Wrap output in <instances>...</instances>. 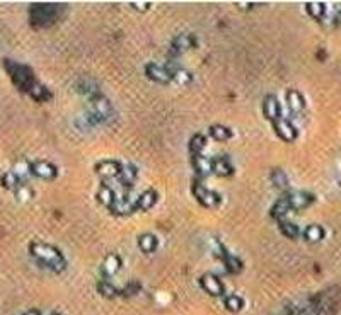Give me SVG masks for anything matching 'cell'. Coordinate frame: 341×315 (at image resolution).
<instances>
[{
	"instance_id": "cell-1",
	"label": "cell",
	"mask_w": 341,
	"mask_h": 315,
	"mask_svg": "<svg viewBox=\"0 0 341 315\" xmlns=\"http://www.w3.org/2000/svg\"><path fill=\"white\" fill-rule=\"evenodd\" d=\"M341 293L338 288H328L306 300L289 303L285 315H333L339 305Z\"/></svg>"
},
{
	"instance_id": "cell-2",
	"label": "cell",
	"mask_w": 341,
	"mask_h": 315,
	"mask_svg": "<svg viewBox=\"0 0 341 315\" xmlns=\"http://www.w3.org/2000/svg\"><path fill=\"white\" fill-rule=\"evenodd\" d=\"M29 252L33 254L34 259L40 261V264H43L45 268L51 269V271H63L67 266L60 250L55 249L50 244L33 242L29 245Z\"/></svg>"
},
{
	"instance_id": "cell-3",
	"label": "cell",
	"mask_w": 341,
	"mask_h": 315,
	"mask_svg": "<svg viewBox=\"0 0 341 315\" xmlns=\"http://www.w3.org/2000/svg\"><path fill=\"white\" fill-rule=\"evenodd\" d=\"M62 7L58 4H33L29 9V21L36 28L51 26L60 17Z\"/></svg>"
},
{
	"instance_id": "cell-4",
	"label": "cell",
	"mask_w": 341,
	"mask_h": 315,
	"mask_svg": "<svg viewBox=\"0 0 341 315\" xmlns=\"http://www.w3.org/2000/svg\"><path fill=\"white\" fill-rule=\"evenodd\" d=\"M85 114H87L89 121L92 123V126L96 128L111 120V116H113V106H111V103L106 97L98 95V97L90 99L89 109Z\"/></svg>"
},
{
	"instance_id": "cell-5",
	"label": "cell",
	"mask_w": 341,
	"mask_h": 315,
	"mask_svg": "<svg viewBox=\"0 0 341 315\" xmlns=\"http://www.w3.org/2000/svg\"><path fill=\"white\" fill-rule=\"evenodd\" d=\"M5 67H7L9 75L12 77V82L17 85L21 90L29 92V89L36 84L31 68L26 65H21V63H12V62H7V65Z\"/></svg>"
},
{
	"instance_id": "cell-6",
	"label": "cell",
	"mask_w": 341,
	"mask_h": 315,
	"mask_svg": "<svg viewBox=\"0 0 341 315\" xmlns=\"http://www.w3.org/2000/svg\"><path fill=\"white\" fill-rule=\"evenodd\" d=\"M145 73L148 78H152L154 82H159V84H167L173 80V72H170L167 67L157 65V63H148L145 67Z\"/></svg>"
},
{
	"instance_id": "cell-7",
	"label": "cell",
	"mask_w": 341,
	"mask_h": 315,
	"mask_svg": "<svg viewBox=\"0 0 341 315\" xmlns=\"http://www.w3.org/2000/svg\"><path fill=\"white\" fill-rule=\"evenodd\" d=\"M201 286H203V290L212 297H222L223 295L222 281L218 280V276L213 274V273H206V274L201 276Z\"/></svg>"
},
{
	"instance_id": "cell-8",
	"label": "cell",
	"mask_w": 341,
	"mask_h": 315,
	"mask_svg": "<svg viewBox=\"0 0 341 315\" xmlns=\"http://www.w3.org/2000/svg\"><path fill=\"white\" fill-rule=\"evenodd\" d=\"M195 196L198 198V201L205 206H215L220 203V196H218L215 191H210L209 188L201 184H195Z\"/></svg>"
},
{
	"instance_id": "cell-9",
	"label": "cell",
	"mask_w": 341,
	"mask_h": 315,
	"mask_svg": "<svg viewBox=\"0 0 341 315\" xmlns=\"http://www.w3.org/2000/svg\"><path fill=\"white\" fill-rule=\"evenodd\" d=\"M31 172L41 179H53L56 178V167L46 160H36L31 164Z\"/></svg>"
},
{
	"instance_id": "cell-10",
	"label": "cell",
	"mask_w": 341,
	"mask_h": 315,
	"mask_svg": "<svg viewBox=\"0 0 341 315\" xmlns=\"http://www.w3.org/2000/svg\"><path fill=\"white\" fill-rule=\"evenodd\" d=\"M275 131H276V135L285 142L295 140V136H297V130L294 128V125H292L290 121L281 120V118L275 121Z\"/></svg>"
},
{
	"instance_id": "cell-11",
	"label": "cell",
	"mask_w": 341,
	"mask_h": 315,
	"mask_svg": "<svg viewBox=\"0 0 341 315\" xmlns=\"http://www.w3.org/2000/svg\"><path fill=\"white\" fill-rule=\"evenodd\" d=\"M263 113L268 120L271 121H276L280 120V114H281V108L278 104V101H276L275 95H268V97H264L263 101Z\"/></svg>"
},
{
	"instance_id": "cell-12",
	"label": "cell",
	"mask_w": 341,
	"mask_h": 315,
	"mask_svg": "<svg viewBox=\"0 0 341 315\" xmlns=\"http://www.w3.org/2000/svg\"><path fill=\"white\" fill-rule=\"evenodd\" d=\"M96 170L103 178H115V175H120L121 172V164L116 162V160H103V162L98 164Z\"/></svg>"
},
{
	"instance_id": "cell-13",
	"label": "cell",
	"mask_w": 341,
	"mask_h": 315,
	"mask_svg": "<svg viewBox=\"0 0 341 315\" xmlns=\"http://www.w3.org/2000/svg\"><path fill=\"white\" fill-rule=\"evenodd\" d=\"M287 200H289L292 210H302V208L309 206L314 201V196L309 193H302V191H297V193H292Z\"/></svg>"
},
{
	"instance_id": "cell-14",
	"label": "cell",
	"mask_w": 341,
	"mask_h": 315,
	"mask_svg": "<svg viewBox=\"0 0 341 315\" xmlns=\"http://www.w3.org/2000/svg\"><path fill=\"white\" fill-rule=\"evenodd\" d=\"M193 46H195L193 36L181 34L178 38H174L173 45H170V51H173V55H178V53H184L186 50H190V48H193Z\"/></svg>"
},
{
	"instance_id": "cell-15",
	"label": "cell",
	"mask_w": 341,
	"mask_h": 315,
	"mask_svg": "<svg viewBox=\"0 0 341 315\" xmlns=\"http://www.w3.org/2000/svg\"><path fill=\"white\" fill-rule=\"evenodd\" d=\"M77 90L82 95H87V97H90V99H94V97H98V95H101L99 85L92 78H82L81 82L77 84Z\"/></svg>"
},
{
	"instance_id": "cell-16",
	"label": "cell",
	"mask_w": 341,
	"mask_h": 315,
	"mask_svg": "<svg viewBox=\"0 0 341 315\" xmlns=\"http://www.w3.org/2000/svg\"><path fill=\"white\" fill-rule=\"evenodd\" d=\"M109 208H111V211L116 213V215H130V213L137 208V203H131L128 200H116Z\"/></svg>"
},
{
	"instance_id": "cell-17",
	"label": "cell",
	"mask_w": 341,
	"mask_h": 315,
	"mask_svg": "<svg viewBox=\"0 0 341 315\" xmlns=\"http://www.w3.org/2000/svg\"><path fill=\"white\" fill-rule=\"evenodd\" d=\"M156 200H157V194L154 189L143 191L140 198L137 200V208H140V210H148V208H152L154 205H156Z\"/></svg>"
},
{
	"instance_id": "cell-18",
	"label": "cell",
	"mask_w": 341,
	"mask_h": 315,
	"mask_svg": "<svg viewBox=\"0 0 341 315\" xmlns=\"http://www.w3.org/2000/svg\"><path fill=\"white\" fill-rule=\"evenodd\" d=\"M287 101H289V108L292 113H300L304 106H306V101H304V97L297 90H290L289 95H287Z\"/></svg>"
},
{
	"instance_id": "cell-19",
	"label": "cell",
	"mask_w": 341,
	"mask_h": 315,
	"mask_svg": "<svg viewBox=\"0 0 341 315\" xmlns=\"http://www.w3.org/2000/svg\"><path fill=\"white\" fill-rule=\"evenodd\" d=\"M138 247H140L143 252L150 254L157 247V239L154 237L152 233H143V235L138 237Z\"/></svg>"
},
{
	"instance_id": "cell-20",
	"label": "cell",
	"mask_w": 341,
	"mask_h": 315,
	"mask_svg": "<svg viewBox=\"0 0 341 315\" xmlns=\"http://www.w3.org/2000/svg\"><path fill=\"white\" fill-rule=\"evenodd\" d=\"M31 97H33L34 101H40V103H43V101H48L51 97V94H50V90H48L45 85H41L40 82H36L33 87L29 89V92H28Z\"/></svg>"
},
{
	"instance_id": "cell-21",
	"label": "cell",
	"mask_w": 341,
	"mask_h": 315,
	"mask_svg": "<svg viewBox=\"0 0 341 315\" xmlns=\"http://www.w3.org/2000/svg\"><path fill=\"white\" fill-rule=\"evenodd\" d=\"M121 268V259L118 258V255H108V258L104 259V263H103V271H104V274H115V273H118V269Z\"/></svg>"
},
{
	"instance_id": "cell-22",
	"label": "cell",
	"mask_w": 341,
	"mask_h": 315,
	"mask_svg": "<svg viewBox=\"0 0 341 315\" xmlns=\"http://www.w3.org/2000/svg\"><path fill=\"white\" fill-rule=\"evenodd\" d=\"M326 10H328L326 4H323V2H309L307 4V12L311 14L314 19L321 21V23H323L324 15H326Z\"/></svg>"
},
{
	"instance_id": "cell-23",
	"label": "cell",
	"mask_w": 341,
	"mask_h": 315,
	"mask_svg": "<svg viewBox=\"0 0 341 315\" xmlns=\"http://www.w3.org/2000/svg\"><path fill=\"white\" fill-rule=\"evenodd\" d=\"M195 169L200 175H209L213 172V160L203 159V157H196L195 159Z\"/></svg>"
},
{
	"instance_id": "cell-24",
	"label": "cell",
	"mask_w": 341,
	"mask_h": 315,
	"mask_svg": "<svg viewBox=\"0 0 341 315\" xmlns=\"http://www.w3.org/2000/svg\"><path fill=\"white\" fill-rule=\"evenodd\" d=\"M304 237H306L309 242H319V240H323L324 237V230H323V227H319V225H311L306 228Z\"/></svg>"
},
{
	"instance_id": "cell-25",
	"label": "cell",
	"mask_w": 341,
	"mask_h": 315,
	"mask_svg": "<svg viewBox=\"0 0 341 315\" xmlns=\"http://www.w3.org/2000/svg\"><path fill=\"white\" fill-rule=\"evenodd\" d=\"M213 172L218 174V175H231L232 174V165L229 164V160H225V159L213 160Z\"/></svg>"
},
{
	"instance_id": "cell-26",
	"label": "cell",
	"mask_w": 341,
	"mask_h": 315,
	"mask_svg": "<svg viewBox=\"0 0 341 315\" xmlns=\"http://www.w3.org/2000/svg\"><path fill=\"white\" fill-rule=\"evenodd\" d=\"M292 210L290 208V203H289V200H280V201H276V205L273 206V210H271V215H273V218H283L287 213H289Z\"/></svg>"
},
{
	"instance_id": "cell-27",
	"label": "cell",
	"mask_w": 341,
	"mask_h": 315,
	"mask_svg": "<svg viewBox=\"0 0 341 315\" xmlns=\"http://www.w3.org/2000/svg\"><path fill=\"white\" fill-rule=\"evenodd\" d=\"M220 258L223 259V263H225V268L231 271V273H239V271H241L242 263L237 258H234V255H229V254H223V255H220Z\"/></svg>"
},
{
	"instance_id": "cell-28",
	"label": "cell",
	"mask_w": 341,
	"mask_h": 315,
	"mask_svg": "<svg viewBox=\"0 0 341 315\" xmlns=\"http://www.w3.org/2000/svg\"><path fill=\"white\" fill-rule=\"evenodd\" d=\"M98 290H99L101 295L106 297V298H115V297L120 295V291L116 290V288L111 285V283H108V281H101L99 285H98Z\"/></svg>"
},
{
	"instance_id": "cell-29",
	"label": "cell",
	"mask_w": 341,
	"mask_h": 315,
	"mask_svg": "<svg viewBox=\"0 0 341 315\" xmlns=\"http://www.w3.org/2000/svg\"><path fill=\"white\" fill-rule=\"evenodd\" d=\"M225 307H227V310H231V312H239V310H242L244 300L237 295H231L225 298Z\"/></svg>"
},
{
	"instance_id": "cell-30",
	"label": "cell",
	"mask_w": 341,
	"mask_h": 315,
	"mask_svg": "<svg viewBox=\"0 0 341 315\" xmlns=\"http://www.w3.org/2000/svg\"><path fill=\"white\" fill-rule=\"evenodd\" d=\"M137 178V170L135 167H131V165H126V167H121V172H120V179L123 184H131L133 181Z\"/></svg>"
},
{
	"instance_id": "cell-31",
	"label": "cell",
	"mask_w": 341,
	"mask_h": 315,
	"mask_svg": "<svg viewBox=\"0 0 341 315\" xmlns=\"http://www.w3.org/2000/svg\"><path fill=\"white\" fill-rule=\"evenodd\" d=\"M98 198H99V201L101 203H104V205H113V203L116 201V198H115V191L113 189H109L108 186H104L103 189H99V194H98Z\"/></svg>"
},
{
	"instance_id": "cell-32",
	"label": "cell",
	"mask_w": 341,
	"mask_h": 315,
	"mask_svg": "<svg viewBox=\"0 0 341 315\" xmlns=\"http://www.w3.org/2000/svg\"><path fill=\"white\" fill-rule=\"evenodd\" d=\"M210 135L215 138V140H227V138L231 136V131L220 125H215L210 128Z\"/></svg>"
},
{
	"instance_id": "cell-33",
	"label": "cell",
	"mask_w": 341,
	"mask_h": 315,
	"mask_svg": "<svg viewBox=\"0 0 341 315\" xmlns=\"http://www.w3.org/2000/svg\"><path fill=\"white\" fill-rule=\"evenodd\" d=\"M271 181H273V184L278 189H285L287 184H289V181H287V175L281 172V170H275V172L271 174Z\"/></svg>"
},
{
	"instance_id": "cell-34",
	"label": "cell",
	"mask_w": 341,
	"mask_h": 315,
	"mask_svg": "<svg viewBox=\"0 0 341 315\" xmlns=\"http://www.w3.org/2000/svg\"><path fill=\"white\" fill-rule=\"evenodd\" d=\"M19 181L21 179L14 172H7V174H4L2 184H4V188H7V189H15L17 188V184H19Z\"/></svg>"
},
{
	"instance_id": "cell-35",
	"label": "cell",
	"mask_w": 341,
	"mask_h": 315,
	"mask_svg": "<svg viewBox=\"0 0 341 315\" xmlns=\"http://www.w3.org/2000/svg\"><path fill=\"white\" fill-rule=\"evenodd\" d=\"M280 228H281V232H283L287 237H290V239L298 237V228L294 225V223H290V222H280Z\"/></svg>"
},
{
	"instance_id": "cell-36",
	"label": "cell",
	"mask_w": 341,
	"mask_h": 315,
	"mask_svg": "<svg viewBox=\"0 0 341 315\" xmlns=\"http://www.w3.org/2000/svg\"><path fill=\"white\" fill-rule=\"evenodd\" d=\"M205 142H206V138L203 135H195L193 138H191V143H190L191 150H193L195 153H200L201 150H203Z\"/></svg>"
},
{
	"instance_id": "cell-37",
	"label": "cell",
	"mask_w": 341,
	"mask_h": 315,
	"mask_svg": "<svg viewBox=\"0 0 341 315\" xmlns=\"http://www.w3.org/2000/svg\"><path fill=\"white\" fill-rule=\"evenodd\" d=\"M173 78H176V82H179V84H186V82H190V78H191V75L186 70H174L173 72Z\"/></svg>"
},
{
	"instance_id": "cell-38",
	"label": "cell",
	"mask_w": 341,
	"mask_h": 315,
	"mask_svg": "<svg viewBox=\"0 0 341 315\" xmlns=\"http://www.w3.org/2000/svg\"><path fill=\"white\" fill-rule=\"evenodd\" d=\"M140 291V285H138L137 281H131V283H128V288H125L123 291V295L125 297H131V295H135V293H138Z\"/></svg>"
},
{
	"instance_id": "cell-39",
	"label": "cell",
	"mask_w": 341,
	"mask_h": 315,
	"mask_svg": "<svg viewBox=\"0 0 341 315\" xmlns=\"http://www.w3.org/2000/svg\"><path fill=\"white\" fill-rule=\"evenodd\" d=\"M17 198L21 201H28L31 198V191H28L26 188H21V189H17Z\"/></svg>"
},
{
	"instance_id": "cell-40",
	"label": "cell",
	"mask_w": 341,
	"mask_h": 315,
	"mask_svg": "<svg viewBox=\"0 0 341 315\" xmlns=\"http://www.w3.org/2000/svg\"><path fill=\"white\" fill-rule=\"evenodd\" d=\"M131 5H133V7H137V9H147L150 4H148V2H133Z\"/></svg>"
},
{
	"instance_id": "cell-41",
	"label": "cell",
	"mask_w": 341,
	"mask_h": 315,
	"mask_svg": "<svg viewBox=\"0 0 341 315\" xmlns=\"http://www.w3.org/2000/svg\"><path fill=\"white\" fill-rule=\"evenodd\" d=\"M23 315H41V313H40L38 310H28V312L23 313Z\"/></svg>"
},
{
	"instance_id": "cell-42",
	"label": "cell",
	"mask_w": 341,
	"mask_h": 315,
	"mask_svg": "<svg viewBox=\"0 0 341 315\" xmlns=\"http://www.w3.org/2000/svg\"><path fill=\"white\" fill-rule=\"evenodd\" d=\"M53 315H62V313H53Z\"/></svg>"
}]
</instances>
